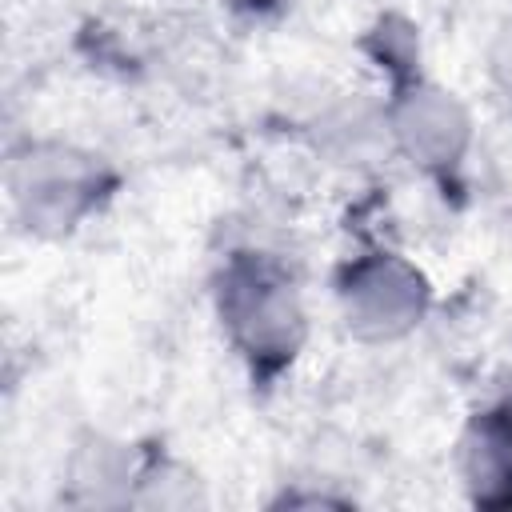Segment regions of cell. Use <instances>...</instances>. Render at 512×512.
Returning a JSON list of instances; mask_svg holds the SVG:
<instances>
[{"label":"cell","mask_w":512,"mask_h":512,"mask_svg":"<svg viewBox=\"0 0 512 512\" xmlns=\"http://www.w3.org/2000/svg\"><path fill=\"white\" fill-rule=\"evenodd\" d=\"M96 184H100L96 164L68 148H36L12 172V196L28 228H44V232L72 228L96 200Z\"/></svg>","instance_id":"cell-1"},{"label":"cell","mask_w":512,"mask_h":512,"mask_svg":"<svg viewBox=\"0 0 512 512\" xmlns=\"http://www.w3.org/2000/svg\"><path fill=\"white\" fill-rule=\"evenodd\" d=\"M224 320L236 344L256 360L292 356L304 336V312L292 284L268 272H236L224 292Z\"/></svg>","instance_id":"cell-2"},{"label":"cell","mask_w":512,"mask_h":512,"mask_svg":"<svg viewBox=\"0 0 512 512\" xmlns=\"http://www.w3.org/2000/svg\"><path fill=\"white\" fill-rule=\"evenodd\" d=\"M344 312L348 324L364 336H396L420 320L424 284L408 264L392 256L364 260L344 284Z\"/></svg>","instance_id":"cell-3"},{"label":"cell","mask_w":512,"mask_h":512,"mask_svg":"<svg viewBox=\"0 0 512 512\" xmlns=\"http://www.w3.org/2000/svg\"><path fill=\"white\" fill-rule=\"evenodd\" d=\"M392 132L400 136L408 156H416L420 164L436 168V164H452L464 152L468 116H464V108L448 92H440V88H412L392 108Z\"/></svg>","instance_id":"cell-4"},{"label":"cell","mask_w":512,"mask_h":512,"mask_svg":"<svg viewBox=\"0 0 512 512\" xmlns=\"http://www.w3.org/2000/svg\"><path fill=\"white\" fill-rule=\"evenodd\" d=\"M464 476L476 500L512 504V420L480 416L464 436Z\"/></svg>","instance_id":"cell-5"}]
</instances>
